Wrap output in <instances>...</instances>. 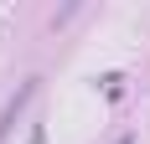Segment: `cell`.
Here are the masks:
<instances>
[{"instance_id":"6da1fadb","label":"cell","mask_w":150,"mask_h":144,"mask_svg":"<svg viewBox=\"0 0 150 144\" xmlns=\"http://www.w3.org/2000/svg\"><path fill=\"white\" fill-rule=\"evenodd\" d=\"M31 98H36V77H31V82H21V87L11 93V98H5V108H0V144L11 139V129H16V118L26 113V103H31Z\"/></svg>"}]
</instances>
